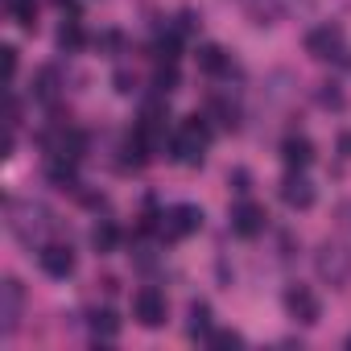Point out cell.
Here are the masks:
<instances>
[{"mask_svg": "<svg viewBox=\"0 0 351 351\" xmlns=\"http://www.w3.org/2000/svg\"><path fill=\"white\" fill-rule=\"evenodd\" d=\"M314 265H318V277L330 281V285H347L351 281V256L339 244H322L318 256H314Z\"/></svg>", "mask_w": 351, "mask_h": 351, "instance_id": "cell-2", "label": "cell"}, {"mask_svg": "<svg viewBox=\"0 0 351 351\" xmlns=\"http://www.w3.org/2000/svg\"><path fill=\"white\" fill-rule=\"evenodd\" d=\"M281 161H285L289 169H306V165L314 161V145H310L306 136H285V141H281Z\"/></svg>", "mask_w": 351, "mask_h": 351, "instance_id": "cell-10", "label": "cell"}, {"mask_svg": "<svg viewBox=\"0 0 351 351\" xmlns=\"http://www.w3.org/2000/svg\"><path fill=\"white\" fill-rule=\"evenodd\" d=\"M281 199H285L289 207H298V211H306V207L314 203V186L306 182L302 169H289V178L281 182Z\"/></svg>", "mask_w": 351, "mask_h": 351, "instance_id": "cell-9", "label": "cell"}, {"mask_svg": "<svg viewBox=\"0 0 351 351\" xmlns=\"http://www.w3.org/2000/svg\"><path fill=\"white\" fill-rule=\"evenodd\" d=\"M207 343H215V347H244V339H240L236 330H211Z\"/></svg>", "mask_w": 351, "mask_h": 351, "instance_id": "cell-21", "label": "cell"}, {"mask_svg": "<svg viewBox=\"0 0 351 351\" xmlns=\"http://www.w3.org/2000/svg\"><path fill=\"white\" fill-rule=\"evenodd\" d=\"M306 50H310L314 58H343V29H335V25H318V29H310Z\"/></svg>", "mask_w": 351, "mask_h": 351, "instance_id": "cell-5", "label": "cell"}, {"mask_svg": "<svg viewBox=\"0 0 351 351\" xmlns=\"http://www.w3.org/2000/svg\"><path fill=\"white\" fill-rule=\"evenodd\" d=\"M215 116H219V124H228V128H236V104H228V99H215Z\"/></svg>", "mask_w": 351, "mask_h": 351, "instance_id": "cell-20", "label": "cell"}, {"mask_svg": "<svg viewBox=\"0 0 351 351\" xmlns=\"http://www.w3.org/2000/svg\"><path fill=\"white\" fill-rule=\"evenodd\" d=\"M207 141H211L207 120H203V116H191V120L178 128V136H173V157H178L182 165H199V161H203Z\"/></svg>", "mask_w": 351, "mask_h": 351, "instance_id": "cell-1", "label": "cell"}, {"mask_svg": "<svg viewBox=\"0 0 351 351\" xmlns=\"http://www.w3.org/2000/svg\"><path fill=\"white\" fill-rule=\"evenodd\" d=\"M322 104H326V108H339V104H343V95H339V91H322Z\"/></svg>", "mask_w": 351, "mask_h": 351, "instance_id": "cell-23", "label": "cell"}, {"mask_svg": "<svg viewBox=\"0 0 351 351\" xmlns=\"http://www.w3.org/2000/svg\"><path fill=\"white\" fill-rule=\"evenodd\" d=\"M50 182L62 186V191H75L79 186V178H75V157H62V153L50 157Z\"/></svg>", "mask_w": 351, "mask_h": 351, "instance_id": "cell-12", "label": "cell"}, {"mask_svg": "<svg viewBox=\"0 0 351 351\" xmlns=\"http://www.w3.org/2000/svg\"><path fill=\"white\" fill-rule=\"evenodd\" d=\"M99 46H108V50H116V46H120V34H104V38H99Z\"/></svg>", "mask_w": 351, "mask_h": 351, "instance_id": "cell-25", "label": "cell"}, {"mask_svg": "<svg viewBox=\"0 0 351 351\" xmlns=\"http://www.w3.org/2000/svg\"><path fill=\"white\" fill-rule=\"evenodd\" d=\"M199 228H203V211L191 207V203L173 207V211L165 215V236H169V240H182V236H191V232H199Z\"/></svg>", "mask_w": 351, "mask_h": 351, "instance_id": "cell-6", "label": "cell"}, {"mask_svg": "<svg viewBox=\"0 0 351 351\" xmlns=\"http://www.w3.org/2000/svg\"><path fill=\"white\" fill-rule=\"evenodd\" d=\"M191 339H211V306L207 302H195L191 306Z\"/></svg>", "mask_w": 351, "mask_h": 351, "instance_id": "cell-13", "label": "cell"}, {"mask_svg": "<svg viewBox=\"0 0 351 351\" xmlns=\"http://www.w3.org/2000/svg\"><path fill=\"white\" fill-rule=\"evenodd\" d=\"M34 95H38V99H46V104L58 95V71H54V66H46V71L38 75V87H34Z\"/></svg>", "mask_w": 351, "mask_h": 351, "instance_id": "cell-19", "label": "cell"}, {"mask_svg": "<svg viewBox=\"0 0 351 351\" xmlns=\"http://www.w3.org/2000/svg\"><path fill=\"white\" fill-rule=\"evenodd\" d=\"M132 318L141 322V326H161L165 322V293L161 289H153V285H145L136 298H132Z\"/></svg>", "mask_w": 351, "mask_h": 351, "instance_id": "cell-3", "label": "cell"}, {"mask_svg": "<svg viewBox=\"0 0 351 351\" xmlns=\"http://www.w3.org/2000/svg\"><path fill=\"white\" fill-rule=\"evenodd\" d=\"M339 153H343V157H351V132H343V136H339Z\"/></svg>", "mask_w": 351, "mask_h": 351, "instance_id": "cell-26", "label": "cell"}, {"mask_svg": "<svg viewBox=\"0 0 351 351\" xmlns=\"http://www.w3.org/2000/svg\"><path fill=\"white\" fill-rule=\"evenodd\" d=\"M38 261H42V269H46L50 277H71V273H75V252H71V244H46V248L38 252Z\"/></svg>", "mask_w": 351, "mask_h": 351, "instance_id": "cell-8", "label": "cell"}, {"mask_svg": "<svg viewBox=\"0 0 351 351\" xmlns=\"http://www.w3.org/2000/svg\"><path fill=\"white\" fill-rule=\"evenodd\" d=\"M58 46H62L66 54H75V50H83V46H87V34H83V25H79L75 17L58 29Z\"/></svg>", "mask_w": 351, "mask_h": 351, "instance_id": "cell-14", "label": "cell"}, {"mask_svg": "<svg viewBox=\"0 0 351 351\" xmlns=\"http://www.w3.org/2000/svg\"><path fill=\"white\" fill-rule=\"evenodd\" d=\"M232 182H236V191L244 195V191H248V173H244V169H236V178H232Z\"/></svg>", "mask_w": 351, "mask_h": 351, "instance_id": "cell-24", "label": "cell"}, {"mask_svg": "<svg viewBox=\"0 0 351 351\" xmlns=\"http://www.w3.org/2000/svg\"><path fill=\"white\" fill-rule=\"evenodd\" d=\"M265 207H256V203H240L236 211H232V232L236 236H244V240H252V236H261L265 232Z\"/></svg>", "mask_w": 351, "mask_h": 351, "instance_id": "cell-7", "label": "cell"}, {"mask_svg": "<svg viewBox=\"0 0 351 351\" xmlns=\"http://www.w3.org/2000/svg\"><path fill=\"white\" fill-rule=\"evenodd\" d=\"M347 347H351V335H347Z\"/></svg>", "mask_w": 351, "mask_h": 351, "instance_id": "cell-27", "label": "cell"}, {"mask_svg": "<svg viewBox=\"0 0 351 351\" xmlns=\"http://www.w3.org/2000/svg\"><path fill=\"white\" fill-rule=\"evenodd\" d=\"M285 310H289V318H293V322H302V326H314V322H318V314H322L318 298H314L306 285H293V289L285 293Z\"/></svg>", "mask_w": 351, "mask_h": 351, "instance_id": "cell-4", "label": "cell"}, {"mask_svg": "<svg viewBox=\"0 0 351 351\" xmlns=\"http://www.w3.org/2000/svg\"><path fill=\"white\" fill-rule=\"evenodd\" d=\"M17 314H21V285L5 281V289H0V318H5V335L17 330Z\"/></svg>", "mask_w": 351, "mask_h": 351, "instance_id": "cell-11", "label": "cell"}, {"mask_svg": "<svg viewBox=\"0 0 351 351\" xmlns=\"http://www.w3.org/2000/svg\"><path fill=\"white\" fill-rule=\"evenodd\" d=\"M13 75H17V50L9 46L5 50V83H13Z\"/></svg>", "mask_w": 351, "mask_h": 351, "instance_id": "cell-22", "label": "cell"}, {"mask_svg": "<svg viewBox=\"0 0 351 351\" xmlns=\"http://www.w3.org/2000/svg\"><path fill=\"white\" fill-rule=\"evenodd\" d=\"M153 87H157V95H169L173 87H178V66H173V62H161L157 75H153Z\"/></svg>", "mask_w": 351, "mask_h": 351, "instance_id": "cell-18", "label": "cell"}, {"mask_svg": "<svg viewBox=\"0 0 351 351\" xmlns=\"http://www.w3.org/2000/svg\"><path fill=\"white\" fill-rule=\"evenodd\" d=\"M199 71H207V75H223V71H228V54H223L219 46H203V50H199Z\"/></svg>", "mask_w": 351, "mask_h": 351, "instance_id": "cell-15", "label": "cell"}, {"mask_svg": "<svg viewBox=\"0 0 351 351\" xmlns=\"http://www.w3.org/2000/svg\"><path fill=\"white\" fill-rule=\"evenodd\" d=\"M91 244H95V252H112L116 244H120V232H116V223H99L95 232H91Z\"/></svg>", "mask_w": 351, "mask_h": 351, "instance_id": "cell-16", "label": "cell"}, {"mask_svg": "<svg viewBox=\"0 0 351 351\" xmlns=\"http://www.w3.org/2000/svg\"><path fill=\"white\" fill-rule=\"evenodd\" d=\"M91 330H95V339H116L120 322H116L112 310H95V314H91Z\"/></svg>", "mask_w": 351, "mask_h": 351, "instance_id": "cell-17", "label": "cell"}]
</instances>
